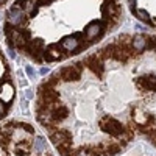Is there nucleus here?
Returning <instances> with one entry per match:
<instances>
[{
    "instance_id": "obj_7",
    "label": "nucleus",
    "mask_w": 156,
    "mask_h": 156,
    "mask_svg": "<svg viewBox=\"0 0 156 156\" xmlns=\"http://www.w3.org/2000/svg\"><path fill=\"white\" fill-rule=\"evenodd\" d=\"M139 84L142 87H145L148 90H156V76L148 75V76H142L139 80Z\"/></svg>"
},
{
    "instance_id": "obj_2",
    "label": "nucleus",
    "mask_w": 156,
    "mask_h": 156,
    "mask_svg": "<svg viewBox=\"0 0 156 156\" xmlns=\"http://www.w3.org/2000/svg\"><path fill=\"white\" fill-rule=\"evenodd\" d=\"M80 72H81V69H80V66H72V67H64L62 70H61V78L64 81H72V80H78L80 78Z\"/></svg>"
},
{
    "instance_id": "obj_5",
    "label": "nucleus",
    "mask_w": 156,
    "mask_h": 156,
    "mask_svg": "<svg viewBox=\"0 0 156 156\" xmlns=\"http://www.w3.org/2000/svg\"><path fill=\"white\" fill-rule=\"evenodd\" d=\"M51 140H53L55 145L67 144V142L70 140V134L67 131H62V129H59V131H53L51 133Z\"/></svg>"
},
{
    "instance_id": "obj_26",
    "label": "nucleus",
    "mask_w": 156,
    "mask_h": 156,
    "mask_svg": "<svg viewBox=\"0 0 156 156\" xmlns=\"http://www.w3.org/2000/svg\"><path fill=\"white\" fill-rule=\"evenodd\" d=\"M3 2H5V0H0V5H2V3H3Z\"/></svg>"
},
{
    "instance_id": "obj_25",
    "label": "nucleus",
    "mask_w": 156,
    "mask_h": 156,
    "mask_svg": "<svg viewBox=\"0 0 156 156\" xmlns=\"http://www.w3.org/2000/svg\"><path fill=\"white\" fill-rule=\"evenodd\" d=\"M128 2H129V3H134V0H128Z\"/></svg>"
},
{
    "instance_id": "obj_3",
    "label": "nucleus",
    "mask_w": 156,
    "mask_h": 156,
    "mask_svg": "<svg viewBox=\"0 0 156 156\" xmlns=\"http://www.w3.org/2000/svg\"><path fill=\"white\" fill-rule=\"evenodd\" d=\"M23 11L19 9V8H12L9 12H8V22L11 25H20L23 22Z\"/></svg>"
},
{
    "instance_id": "obj_14",
    "label": "nucleus",
    "mask_w": 156,
    "mask_h": 156,
    "mask_svg": "<svg viewBox=\"0 0 156 156\" xmlns=\"http://www.w3.org/2000/svg\"><path fill=\"white\" fill-rule=\"evenodd\" d=\"M34 148L37 150V151H42L44 148H45V139L44 137H36V140H34Z\"/></svg>"
},
{
    "instance_id": "obj_6",
    "label": "nucleus",
    "mask_w": 156,
    "mask_h": 156,
    "mask_svg": "<svg viewBox=\"0 0 156 156\" xmlns=\"http://www.w3.org/2000/svg\"><path fill=\"white\" fill-rule=\"evenodd\" d=\"M78 42L76 41V37L75 36H67V37H64L62 41H61V45H62V48L64 50H67V51H73V50H76L78 48Z\"/></svg>"
},
{
    "instance_id": "obj_11",
    "label": "nucleus",
    "mask_w": 156,
    "mask_h": 156,
    "mask_svg": "<svg viewBox=\"0 0 156 156\" xmlns=\"http://www.w3.org/2000/svg\"><path fill=\"white\" fill-rule=\"evenodd\" d=\"M44 51V44H42V41L41 39H36V41H33L31 42V53H33V56L36 55H39V53H42ZM39 58V56H37Z\"/></svg>"
},
{
    "instance_id": "obj_8",
    "label": "nucleus",
    "mask_w": 156,
    "mask_h": 156,
    "mask_svg": "<svg viewBox=\"0 0 156 156\" xmlns=\"http://www.w3.org/2000/svg\"><path fill=\"white\" fill-rule=\"evenodd\" d=\"M131 45H133V48H134L136 51H144V50L147 48V39H145L144 36L137 34V36H134V37H133Z\"/></svg>"
},
{
    "instance_id": "obj_20",
    "label": "nucleus",
    "mask_w": 156,
    "mask_h": 156,
    "mask_svg": "<svg viewBox=\"0 0 156 156\" xmlns=\"http://www.w3.org/2000/svg\"><path fill=\"white\" fill-rule=\"evenodd\" d=\"M25 97H27V98H33V92H31L30 89H27V90H25Z\"/></svg>"
},
{
    "instance_id": "obj_18",
    "label": "nucleus",
    "mask_w": 156,
    "mask_h": 156,
    "mask_svg": "<svg viewBox=\"0 0 156 156\" xmlns=\"http://www.w3.org/2000/svg\"><path fill=\"white\" fill-rule=\"evenodd\" d=\"M148 136H150V139H151V142L156 145V131H151V133H148Z\"/></svg>"
},
{
    "instance_id": "obj_19",
    "label": "nucleus",
    "mask_w": 156,
    "mask_h": 156,
    "mask_svg": "<svg viewBox=\"0 0 156 156\" xmlns=\"http://www.w3.org/2000/svg\"><path fill=\"white\" fill-rule=\"evenodd\" d=\"M25 70H27V73H28L30 76H33V75H34V70H33V67H31V66H27V67H25Z\"/></svg>"
},
{
    "instance_id": "obj_1",
    "label": "nucleus",
    "mask_w": 156,
    "mask_h": 156,
    "mask_svg": "<svg viewBox=\"0 0 156 156\" xmlns=\"http://www.w3.org/2000/svg\"><path fill=\"white\" fill-rule=\"evenodd\" d=\"M100 125H101V128L105 129L106 133H109L112 136H122L123 129H125L120 122H117L115 119H109V117H105Z\"/></svg>"
},
{
    "instance_id": "obj_22",
    "label": "nucleus",
    "mask_w": 156,
    "mask_h": 156,
    "mask_svg": "<svg viewBox=\"0 0 156 156\" xmlns=\"http://www.w3.org/2000/svg\"><path fill=\"white\" fill-rule=\"evenodd\" d=\"M22 109L23 112H27V100H22Z\"/></svg>"
},
{
    "instance_id": "obj_4",
    "label": "nucleus",
    "mask_w": 156,
    "mask_h": 156,
    "mask_svg": "<svg viewBox=\"0 0 156 156\" xmlns=\"http://www.w3.org/2000/svg\"><path fill=\"white\" fill-rule=\"evenodd\" d=\"M101 23L100 22H90L87 27H86V30H84V34H86V37L87 39H94V37H97L100 33H101Z\"/></svg>"
},
{
    "instance_id": "obj_13",
    "label": "nucleus",
    "mask_w": 156,
    "mask_h": 156,
    "mask_svg": "<svg viewBox=\"0 0 156 156\" xmlns=\"http://www.w3.org/2000/svg\"><path fill=\"white\" fill-rule=\"evenodd\" d=\"M61 56V53H59V50H56L55 47H51L50 50H47V53H45V58L48 59V61H53V59H58Z\"/></svg>"
},
{
    "instance_id": "obj_9",
    "label": "nucleus",
    "mask_w": 156,
    "mask_h": 156,
    "mask_svg": "<svg viewBox=\"0 0 156 156\" xmlns=\"http://www.w3.org/2000/svg\"><path fill=\"white\" fill-rule=\"evenodd\" d=\"M87 64H89V67L92 69V72H95L97 75H101L103 73V66H101V62L97 58H89L87 59Z\"/></svg>"
},
{
    "instance_id": "obj_15",
    "label": "nucleus",
    "mask_w": 156,
    "mask_h": 156,
    "mask_svg": "<svg viewBox=\"0 0 156 156\" xmlns=\"http://www.w3.org/2000/svg\"><path fill=\"white\" fill-rule=\"evenodd\" d=\"M136 14H137V17H139L142 22H150V14H148L145 9H137Z\"/></svg>"
},
{
    "instance_id": "obj_16",
    "label": "nucleus",
    "mask_w": 156,
    "mask_h": 156,
    "mask_svg": "<svg viewBox=\"0 0 156 156\" xmlns=\"http://www.w3.org/2000/svg\"><path fill=\"white\" fill-rule=\"evenodd\" d=\"M73 156H98V151H87V150H81V151H78L75 153Z\"/></svg>"
},
{
    "instance_id": "obj_17",
    "label": "nucleus",
    "mask_w": 156,
    "mask_h": 156,
    "mask_svg": "<svg viewBox=\"0 0 156 156\" xmlns=\"http://www.w3.org/2000/svg\"><path fill=\"white\" fill-rule=\"evenodd\" d=\"M119 151H120V148L117 147V145H109V147L106 148V153H108V154H117Z\"/></svg>"
},
{
    "instance_id": "obj_10",
    "label": "nucleus",
    "mask_w": 156,
    "mask_h": 156,
    "mask_svg": "<svg viewBox=\"0 0 156 156\" xmlns=\"http://www.w3.org/2000/svg\"><path fill=\"white\" fill-rule=\"evenodd\" d=\"M67 115H69L67 108L61 106V108H58V109H55V111H53V114H51V119H53V120H64Z\"/></svg>"
},
{
    "instance_id": "obj_12",
    "label": "nucleus",
    "mask_w": 156,
    "mask_h": 156,
    "mask_svg": "<svg viewBox=\"0 0 156 156\" xmlns=\"http://www.w3.org/2000/svg\"><path fill=\"white\" fill-rule=\"evenodd\" d=\"M11 41L14 42L16 45H19V47H22V45L25 44L23 36H22L20 33H17V31H12V33H11Z\"/></svg>"
},
{
    "instance_id": "obj_21",
    "label": "nucleus",
    "mask_w": 156,
    "mask_h": 156,
    "mask_svg": "<svg viewBox=\"0 0 156 156\" xmlns=\"http://www.w3.org/2000/svg\"><path fill=\"white\" fill-rule=\"evenodd\" d=\"M3 114H5V105H3L2 101H0V117H2Z\"/></svg>"
},
{
    "instance_id": "obj_23",
    "label": "nucleus",
    "mask_w": 156,
    "mask_h": 156,
    "mask_svg": "<svg viewBox=\"0 0 156 156\" xmlns=\"http://www.w3.org/2000/svg\"><path fill=\"white\" fill-rule=\"evenodd\" d=\"M8 53H9V56H11V58H16V53H14V50H8Z\"/></svg>"
},
{
    "instance_id": "obj_24",
    "label": "nucleus",
    "mask_w": 156,
    "mask_h": 156,
    "mask_svg": "<svg viewBox=\"0 0 156 156\" xmlns=\"http://www.w3.org/2000/svg\"><path fill=\"white\" fill-rule=\"evenodd\" d=\"M47 72H48V69H47V67H42V69H41V73H42V75H45Z\"/></svg>"
}]
</instances>
